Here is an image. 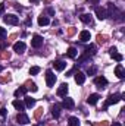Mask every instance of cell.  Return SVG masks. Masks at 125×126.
<instances>
[{"mask_svg":"<svg viewBox=\"0 0 125 126\" xmlns=\"http://www.w3.org/2000/svg\"><path fill=\"white\" fill-rule=\"evenodd\" d=\"M119 100H121V95H119V94L109 95V98H107V100H106V103H104V109H107V107H109V106H112V104L119 103Z\"/></svg>","mask_w":125,"mask_h":126,"instance_id":"cell-2","label":"cell"},{"mask_svg":"<svg viewBox=\"0 0 125 126\" xmlns=\"http://www.w3.org/2000/svg\"><path fill=\"white\" fill-rule=\"evenodd\" d=\"M99 98H100V95H99V94H90V95H88V98H87V103H88V104H91V106H94V104H97Z\"/></svg>","mask_w":125,"mask_h":126,"instance_id":"cell-15","label":"cell"},{"mask_svg":"<svg viewBox=\"0 0 125 126\" xmlns=\"http://www.w3.org/2000/svg\"><path fill=\"white\" fill-rule=\"evenodd\" d=\"M12 104H13V107H15L16 110H19V111H22V110L25 109V104H24L22 101H19V100H15Z\"/></svg>","mask_w":125,"mask_h":126,"instance_id":"cell-19","label":"cell"},{"mask_svg":"<svg viewBox=\"0 0 125 126\" xmlns=\"http://www.w3.org/2000/svg\"><path fill=\"white\" fill-rule=\"evenodd\" d=\"M7 47V41H3V40H0V50H4Z\"/></svg>","mask_w":125,"mask_h":126,"instance_id":"cell-27","label":"cell"},{"mask_svg":"<svg viewBox=\"0 0 125 126\" xmlns=\"http://www.w3.org/2000/svg\"><path fill=\"white\" fill-rule=\"evenodd\" d=\"M25 93H27V88L25 87H19L18 90H15V97H22V95H25Z\"/></svg>","mask_w":125,"mask_h":126,"instance_id":"cell-22","label":"cell"},{"mask_svg":"<svg viewBox=\"0 0 125 126\" xmlns=\"http://www.w3.org/2000/svg\"><path fill=\"white\" fill-rule=\"evenodd\" d=\"M68 123H69V126H80V119L75 116H71L68 119Z\"/></svg>","mask_w":125,"mask_h":126,"instance_id":"cell-21","label":"cell"},{"mask_svg":"<svg viewBox=\"0 0 125 126\" xmlns=\"http://www.w3.org/2000/svg\"><path fill=\"white\" fill-rule=\"evenodd\" d=\"M35 104V98H31V97H27L25 98V106L27 107H32Z\"/></svg>","mask_w":125,"mask_h":126,"instance_id":"cell-24","label":"cell"},{"mask_svg":"<svg viewBox=\"0 0 125 126\" xmlns=\"http://www.w3.org/2000/svg\"><path fill=\"white\" fill-rule=\"evenodd\" d=\"M56 94L59 95V97H66V94H68V84H62V85L58 88Z\"/></svg>","mask_w":125,"mask_h":126,"instance_id":"cell-14","label":"cell"},{"mask_svg":"<svg viewBox=\"0 0 125 126\" xmlns=\"http://www.w3.org/2000/svg\"><path fill=\"white\" fill-rule=\"evenodd\" d=\"M25 25L30 27V25H31V19H27V21H25Z\"/></svg>","mask_w":125,"mask_h":126,"instance_id":"cell-35","label":"cell"},{"mask_svg":"<svg viewBox=\"0 0 125 126\" xmlns=\"http://www.w3.org/2000/svg\"><path fill=\"white\" fill-rule=\"evenodd\" d=\"M3 22L7 25H18L19 24V18L16 15H4L3 16Z\"/></svg>","mask_w":125,"mask_h":126,"instance_id":"cell-1","label":"cell"},{"mask_svg":"<svg viewBox=\"0 0 125 126\" xmlns=\"http://www.w3.org/2000/svg\"><path fill=\"white\" fill-rule=\"evenodd\" d=\"M115 75H116L119 79H124L125 78V70H124V66H122V64H118V66L115 67Z\"/></svg>","mask_w":125,"mask_h":126,"instance_id":"cell-12","label":"cell"},{"mask_svg":"<svg viewBox=\"0 0 125 126\" xmlns=\"http://www.w3.org/2000/svg\"><path fill=\"white\" fill-rule=\"evenodd\" d=\"M47 12H49V13H50V15H55V10H53V9H52V7H50V9H47Z\"/></svg>","mask_w":125,"mask_h":126,"instance_id":"cell-34","label":"cell"},{"mask_svg":"<svg viewBox=\"0 0 125 126\" xmlns=\"http://www.w3.org/2000/svg\"><path fill=\"white\" fill-rule=\"evenodd\" d=\"M55 82H56V75L52 70H47L46 72V84H47V87H53Z\"/></svg>","mask_w":125,"mask_h":126,"instance_id":"cell-3","label":"cell"},{"mask_svg":"<svg viewBox=\"0 0 125 126\" xmlns=\"http://www.w3.org/2000/svg\"><path fill=\"white\" fill-rule=\"evenodd\" d=\"M97 40H99V43H106V41H107L104 35H99V37H97Z\"/></svg>","mask_w":125,"mask_h":126,"instance_id":"cell-29","label":"cell"},{"mask_svg":"<svg viewBox=\"0 0 125 126\" xmlns=\"http://www.w3.org/2000/svg\"><path fill=\"white\" fill-rule=\"evenodd\" d=\"M6 35H7V31L0 27V38H3V37H6Z\"/></svg>","mask_w":125,"mask_h":126,"instance_id":"cell-28","label":"cell"},{"mask_svg":"<svg viewBox=\"0 0 125 126\" xmlns=\"http://www.w3.org/2000/svg\"><path fill=\"white\" fill-rule=\"evenodd\" d=\"M31 46L34 47V48L41 47V46H43V37L38 35V34H35V35L32 37V40H31Z\"/></svg>","mask_w":125,"mask_h":126,"instance_id":"cell-5","label":"cell"},{"mask_svg":"<svg viewBox=\"0 0 125 126\" xmlns=\"http://www.w3.org/2000/svg\"><path fill=\"white\" fill-rule=\"evenodd\" d=\"M87 73H88V75H94V73H96V67H88Z\"/></svg>","mask_w":125,"mask_h":126,"instance_id":"cell-30","label":"cell"},{"mask_svg":"<svg viewBox=\"0 0 125 126\" xmlns=\"http://www.w3.org/2000/svg\"><path fill=\"white\" fill-rule=\"evenodd\" d=\"M66 54H68L71 59H75V57H77V54H78V51H77V48H75V47H69V48H68V51H66Z\"/></svg>","mask_w":125,"mask_h":126,"instance_id":"cell-20","label":"cell"},{"mask_svg":"<svg viewBox=\"0 0 125 126\" xmlns=\"http://www.w3.org/2000/svg\"><path fill=\"white\" fill-rule=\"evenodd\" d=\"M62 107H65L66 110H72V109L75 107V103H74V100H72V98L66 97V98L63 100V103H62Z\"/></svg>","mask_w":125,"mask_h":126,"instance_id":"cell-8","label":"cell"},{"mask_svg":"<svg viewBox=\"0 0 125 126\" xmlns=\"http://www.w3.org/2000/svg\"><path fill=\"white\" fill-rule=\"evenodd\" d=\"M25 48H27V46H25L24 41H18V43L13 44V51L18 53V54H22V53L25 51Z\"/></svg>","mask_w":125,"mask_h":126,"instance_id":"cell-4","label":"cell"},{"mask_svg":"<svg viewBox=\"0 0 125 126\" xmlns=\"http://www.w3.org/2000/svg\"><path fill=\"white\" fill-rule=\"evenodd\" d=\"M40 72V67L38 66H32L31 69H30V75H37Z\"/></svg>","mask_w":125,"mask_h":126,"instance_id":"cell-26","label":"cell"},{"mask_svg":"<svg viewBox=\"0 0 125 126\" xmlns=\"http://www.w3.org/2000/svg\"><path fill=\"white\" fill-rule=\"evenodd\" d=\"M31 1H37V0H31Z\"/></svg>","mask_w":125,"mask_h":126,"instance_id":"cell-38","label":"cell"},{"mask_svg":"<svg viewBox=\"0 0 125 126\" xmlns=\"http://www.w3.org/2000/svg\"><path fill=\"white\" fill-rule=\"evenodd\" d=\"M53 67L61 72V70H63L66 67V63L63 62V60H56V62H53Z\"/></svg>","mask_w":125,"mask_h":126,"instance_id":"cell-16","label":"cell"},{"mask_svg":"<svg viewBox=\"0 0 125 126\" xmlns=\"http://www.w3.org/2000/svg\"><path fill=\"white\" fill-rule=\"evenodd\" d=\"M52 116H53L55 119H59V116H61V106H58V104L53 106V109H52Z\"/></svg>","mask_w":125,"mask_h":126,"instance_id":"cell-17","label":"cell"},{"mask_svg":"<svg viewBox=\"0 0 125 126\" xmlns=\"http://www.w3.org/2000/svg\"><path fill=\"white\" fill-rule=\"evenodd\" d=\"M109 51H110V56H112V59H115L116 62H122V60H124V56H122V54H119V53H118V50H116L115 47H112Z\"/></svg>","mask_w":125,"mask_h":126,"instance_id":"cell-9","label":"cell"},{"mask_svg":"<svg viewBox=\"0 0 125 126\" xmlns=\"http://www.w3.org/2000/svg\"><path fill=\"white\" fill-rule=\"evenodd\" d=\"M94 84L97 85V88H100V90H103L106 85H107V79L104 78V76H97L96 79H94Z\"/></svg>","mask_w":125,"mask_h":126,"instance_id":"cell-6","label":"cell"},{"mask_svg":"<svg viewBox=\"0 0 125 126\" xmlns=\"http://www.w3.org/2000/svg\"><path fill=\"white\" fill-rule=\"evenodd\" d=\"M4 12V4H0V15Z\"/></svg>","mask_w":125,"mask_h":126,"instance_id":"cell-33","label":"cell"},{"mask_svg":"<svg viewBox=\"0 0 125 126\" xmlns=\"http://www.w3.org/2000/svg\"><path fill=\"white\" fill-rule=\"evenodd\" d=\"M94 10H96V15H97V18H99L100 21H103V19L107 18V13H106V10H104L103 7H96Z\"/></svg>","mask_w":125,"mask_h":126,"instance_id":"cell-11","label":"cell"},{"mask_svg":"<svg viewBox=\"0 0 125 126\" xmlns=\"http://www.w3.org/2000/svg\"><path fill=\"white\" fill-rule=\"evenodd\" d=\"M50 24V21H49V18L47 16H38V25L40 27H46V25H49Z\"/></svg>","mask_w":125,"mask_h":126,"instance_id":"cell-18","label":"cell"},{"mask_svg":"<svg viewBox=\"0 0 125 126\" xmlns=\"http://www.w3.org/2000/svg\"><path fill=\"white\" fill-rule=\"evenodd\" d=\"M112 126H122V125H121L119 122H116V123H113V125H112Z\"/></svg>","mask_w":125,"mask_h":126,"instance_id":"cell-36","label":"cell"},{"mask_svg":"<svg viewBox=\"0 0 125 126\" xmlns=\"http://www.w3.org/2000/svg\"><path fill=\"white\" fill-rule=\"evenodd\" d=\"M25 88H27V90H31L32 93H35V91H37V90H38V88H37V85H35V84H34V82H28V84H27V87H25Z\"/></svg>","mask_w":125,"mask_h":126,"instance_id":"cell-25","label":"cell"},{"mask_svg":"<svg viewBox=\"0 0 125 126\" xmlns=\"http://www.w3.org/2000/svg\"><path fill=\"white\" fill-rule=\"evenodd\" d=\"M0 116H6V109H0Z\"/></svg>","mask_w":125,"mask_h":126,"instance_id":"cell-31","label":"cell"},{"mask_svg":"<svg viewBox=\"0 0 125 126\" xmlns=\"http://www.w3.org/2000/svg\"><path fill=\"white\" fill-rule=\"evenodd\" d=\"M0 72H1V66H0Z\"/></svg>","mask_w":125,"mask_h":126,"instance_id":"cell-37","label":"cell"},{"mask_svg":"<svg viewBox=\"0 0 125 126\" xmlns=\"http://www.w3.org/2000/svg\"><path fill=\"white\" fill-rule=\"evenodd\" d=\"M80 19H81L84 24H91V16H90L88 13H84V15H81V16H80Z\"/></svg>","mask_w":125,"mask_h":126,"instance_id":"cell-23","label":"cell"},{"mask_svg":"<svg viewBox=\"0 0 125 126\" xmlns=\"http://www.w3.org/2000/svg\"><path fill=\"white\" fill-rule=\"evenodd\" d=\"M16 122L18 123H21V125H27V123H30V117L25 114V113H18V116H16Z\"/></svg>","mask_w":125,"mask_h":126,"instance_id":"cell-7","label":"cell"},{"mask_svg":"<svg viewBox=\"0 0 125 126\" xmlns=\"http://www.w3.org/2000/svg\"><path fill=\"white\" fill-rule=\"evenodd\" d=\"M80 40L83 41V43H87V41H90L91 40V34H90V31H81L80 32Z\"/></svg>","mask_w":125,"mask_h":126,"instance_id":"cell-13","label":"cell"},{"mask_svg":"<svg viewBox=\"0 0 125 126\" xmlns=\"http://www.w3.org/2000/svg\"><path fill=\"white\" fill-rule=\"evenodd\" d=\"M75 82H77L78 85H83V84L85 82V73L78 70V72L75 73Z\"/></svg>","mask_w":125,"mask_h":126,"instance_id":"cell-10","label":"cell"},{"mask_svg":"<svg viewBox=\"0 0 125 126\" xmlns=\"http://www.w3.org/2000/svg\"><path fill=\"white\" fill-rule=\"evenodd\" d=\"M88 1H90V4H97L100 0H88Z\"/></svg>","mask_w":125,"mask_h":126,"instance_id":"cell-32","label":"cell"}]
</instances>
